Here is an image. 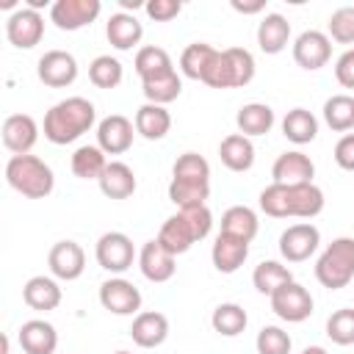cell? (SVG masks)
<instances>
[{
  "mask_svg": "<svg viewBox=\"0 0 354 354\" xmlns=\"http://www.w3.org/2000/svg\"><path fill=\"white\" fill-rule=\"evenodd\" d=\"M6 180L17 194L28 199H44L55 185L53 169L36 155H11L6 163Z\"/></svg>",
  "mask_w": 354,
  "mask_h": 354,
  "instance_id": "5b68a950",
  "label": "cell"
},
{
  "mask_svg": "<svg viewBox=\"0 0 354 354\" xmlns=\"http://www.w3.org/2000/svg\"><path fill=\"white\" fill-rule=\"evenodd\" d=\"M94 257H97L100 268H105L111 274H124L133 266V260H136V246H133V241L124 232L113 230V232L100 235Z\"/></svg>",
  "mask_w": 354,
  "mask_h": 354,
  "instance_id": "ba28073f",
  "label": "cell"
},
{
  "mask_svg": "<svg viewBox=\"0 0 354 354\" xmlns=\"http://www.w3.org/2000/svg\"><path fill=\"white\" fill-rule=\"evenodd\" d=\"M271 177H274V183H285V185L313 183V177H315V163L310 160V155H304V152H299V149H290V152H282V155L274 160Z\"/></svg>",
  "mask_w": 354,
  "mask_h": 354,
  "instance_id": "d6986e66",
  "label": "cell"
},
{
  "mask_svg": "<svg viewBox=\"0 0 354 354\" xmlns=\"http://www.w3.org/2000/svg\"><path fill=\"white\" fill-rule=\"evenodd\" d=\"M335 77L343 88H354V47H348L337 61H335Z\"/></svg>",
  "mask_w": 354,
  "mask_h": 354,
  "instance_id": "bcb514c9",
  "label": "cell"
},
{
  "mask_svg": "<svg viewBox=\"0 0 354 354\" xmlns=\"http://www.w3.org/2000/svg\"><path fill=\"white\" fill-rule=\"evenodd\" d=\"M130 337L141 348H158L169 337V318L163 313H158V310H144V313H138L133 318Z\"/></svg>",
  "mask_w": 354,
  "mask_h": 354,
  "instance_id": "44dd1931",
  "label": "cell"
},
{
  "mask_svg": "<svg viewBox=\"0 0 354 354\" xmlns=\"http://www.w3.org/2000/svg\"><path fill=\"white\" fill-rule=\"evenodd\" d=\"M144 11L155 22H169V19H174L183 11V3L180 0H147L144 3Z\"/></svg>",
  "mask_w": 354,
  "mask_h": 354,
  "instance_id": "f6af8a7d",
  "label": "cell"
},
{
  "mask_svg": "<svg viewBox=\"0 0 354 354\" xmlns=\"http://www.w3.org/2000/svg\"><path fill=\"white\" fill-rule=\"evenodd\" d=\"M124 77V69H122V61L113 58V55H97L91 64H88V80L97 86V88H116Z\"/></svg>",
  "mask_w": 354,
  "mask_h": 354,
  "instance_id": "ab89813d",
  "label": "cell"
},
{
  "mask_svg": "<svg viewBox=\"0 0 354 354\" xmlns=\"http://www.w3.org/2000/svg\"><path fill=\"white\" fill-rule=\"evenodd\" d=\"M235 124H238V130H241L246 138H252V136H266V133L274 127V111H271V105H266V102H246V105L238 108Z\"/></svg>",
  "mask_w": 354,
  "mask_h": 354,
  "instance_id": "f1b7e54d",
  "label": "cell"
},
{
  "mask_svg": "<svg viewBox=\"0 0 354 354\" xmlns=\"http://www.w3.org/2000/svg\"><path fill=\"white\" fill-rule=\"evenodd\" d=\"M324 191L315 183H271L260 191V210L271 218H313L324 210Z\"/></svg>",
  "mask_w": 354,
  "mask_h": 354,
  "instance_id": "6da1fadb",
  "label": "cell"
},
{
  "mask_svg": "<svg viewBox=\"0 0 354 354\" xmlns=\"http://www.w3.org/2000/svg\"><path fill=\"white\" fill-rule=\"evenodd\" d=\"M133 66H136V72H138L141 80H149V77H155V75H163V72L174 69L171 55H169L163 47H155V44L141 47V50L136 53Z\"/></svg>",
  "mask_w": 354,
  "mask_h": 354,
  "instance_id": "74e56055",
  "label": "cell"
},
{
  "mask_svg": "<svg viewBox=\"0 0 354 354\" xmlns=\"http://www.w3.org/2000/svg\"><path fill=\"white\" fill-rule=\"evenodd\" d=\"M97 122V108L86 97H66L44 113V138L50 144H72Z\"/></svg>",
  "mask_w": 354,
  "mask_h": 354,
  "instance_id": "7a4b0ae2",
  "label": "cell"
},
{
  "mask_svg": "<svg viewBox=\"0 0 354 354\" xmlns=\"http://www.w3.org/2000/svg\"><path fill=\"white\" fill-rule=\"evenodd\" d=\"M335 163L346 171H354V133H346L335 144Z\"/></svg>",
  "mask_w": 354,
  "mask_h": 354,
  "instance_id": "7dc6e473",
  "label": "cell"
},
{
  "mask_svg": "<svg viewBox=\"0 0 354 354\" xmlns=\"http://www.w3.org/2000/svg\"><path fill=\"white\" fill-rule=\"evenodd\" d=\"M6 36H8V41L17 50L36 47L41 41V36H44V17H41V11H33L28 6L11 11L8 19H6Z\"/></svg>",
  "mask_w": 354,
  "mask_h": 354,
  "instance_id": "9c48e42d",
  "label": "cell"
},
{
  "mask_svg": "<svg viewBox=\"0 0 354 354\" xmlns=\"http://www.w3.org/2000/svg\"><path fill=\"white\" fill-rule=\"evenodd\" d=\"M113 354H130V351H113Z\"/></svg>",
  "mask_w": 354,
  "mask_h": 354,
  "instance_id": "816d5d0a",
  "label": "cell"
},
{
  "mask_svg": "<svg viewBox=\"0 0 354 354\" xmlns=\"http://www.w3.org/2000/svg\"><path fill=\"white\" fill-rule=\"evenodd\" d=\"M136 133L144 136L147 141H160L166 138V133L171 130V113L166 111V105H155V102H144L136 111Z\"/></svg>",
  "mask_w": 354,
  "mask_h": 354,
  "instance_id": "484cf974",
  "label": "cell"
},
{
  "mask_svg": "<svg viewBox=\"0 0 354 354\" xmlns=\"http://www.w3.org/2000/svg\"><path fill=\"white\" fill-rule=\"evenodd\" d=\"M329 39L337 44H354V6H340L326 22Z\"/></svg>",
  "mask_w": 354,
  "mask_h": 354,
  "instance_id": "7bdbcfd3",
  "label": "cell"
},
{
  "mask_svg": "<svg viewBox=\"0 0 354 354\" xmlns=\"http://www.w3.org/2000/svg\"><path fill=\"white\" fill-rule=\"evenodd\" d=\"M268 301H271L274 315L288 321V324H301V321H307L313 315V296L299 282H288V285L277 288L268 296Z\"/></svg>",
  "mask_w": 354,
  "mask_h": 354,
  "instance_id": "52a82bcc",
  "label": "cell"
},
{
  "mask_svg": "<svg viewBox=\"0 0 354 354\" xmlns=\"http://www.w3.org/2000/svg\"><path fill=\"white\" fill-rule=\"evenodd\" d=\"M238 14H260L263 8H266V0H254V3H241V0H232L230 3Z\"/></svg>",
  "mask_w": 354,
  "mask_h": 354,
  "instance_id": "c3c4849f",
  "label": "cell"
},
{
  "mask_svg": "<svg viewBox=\"0 0 354 354\" xmlns=\"http://www.w3.org/2000/svg\"><path fill=\"white\" fill-rule=\"evenodd\" d=\"M329 58H332V39H329V33L310 28V30L296 36V41H293V61L301 69L315 72V69L326 66Z\"/></svg>",
  "mask_w": 354,
  "mask_h": 354,
  "instance_id": "4fadbf2b",
  "label": "cell"
},
{
  "mask_svg": "<svg viewBox=\"0 0 354 354\" xmlns=\"http://www.w3.org/2000/svg\"><path fill=\"white\" fill-rule=\"evenodd\" d=\"M22 301L30 307V310H39V313H50L61 304V288L53 277H30L22 288Z\"/></svg>",
  "mask_w": 354,
  "mask_h": 354,
  "instance_id": "cb8c5ba5",
  "label": "cell"
},
{
  "mask_svg": "<svg viewBox=\"0 0 354 354\" xmlns=\"http://www.w3.org/2000/svg\"><path fill=\"white\" fill-rule=\"evenodd\" d=\"M19 346L25 354H55L58 348V332L44 318H30L19 326Z\"/></svg>",
  "mask_w": 354,
  "mask_h": 354,
  "instance_id": "7402d4cb",
  "label": "cell"
},
{
  "mask_svg": "<svg viewBox=\"0 0 354 354\" xmlns=\"http://www.w3.org/2000/svg\"><path fill=\"white\" fill-rule=\"evenodd\" d=\"M213 230V213L207 205H199V207H185V210H177L174 216H169L158 232V241L163 249H169L174 257L188 252L196 241L207 238Z\"/></svg>",
  "mask_w": 354,
  "mask_h": 354,
  "instance_id": "3957f363",
  "label": "cell"
},
{
  "mask_svg": "<svg viewBox=\"0 0 354 354\" xmlns=\"http://www.w3.org/2000/svg\"><path fill=\"white\" fill-rule=\"evenodd\" d=\"M97 183H100V191L108 199H127V196H133V191L138 185L133 169L122 160H108V166H105V171Z\"/></svg>",
  "mask_w": 354,
  "mask_h": 354,
  "instance_id": "83f0119b",
  "label": "cell"
},
{
  "mask_svg": "<svg viewBox=\"0 0 354 354\" xmlns=\"http://www.w3.org/2000/svg\"><path fill=\"white\" fill-rule=\"evenodd\" d=\"M102 11L100 0H55L50 6V22L58 30H80L91 25Z\"/></svg>",
  "mask_w": 354,
  "mask_h": 354,
  "instance_id": "30bf717a",
  "label": "cell"
},
{
  "mask_svg": "<svg viewBox=\"0 0 354 354\" xmlns=\"http://www.w3.org/2000/svg\"><path fill=\"white\" fill-rule=\"evenodd\" d=\"M288 41H290V22L282 14H277V11L266 14L260 19V25H257V44H260V50L266 55H277V53H282L288 47Z\"/></svg>",
  "mask_w": 354,
  "mask_h": 354,
  "instance_id": "d4e9b609",
  "label": "cell"
},
{
  "mask_svg": "<svg viewBox=\"0 0 354 354\" xmlns=\"http://www.w3.org/2000/svg\"><path fill=\"white\" fill-rule=\"evenodd\" d=\"M210 196V183H194V180H174L169 183V199L177 205V210L199 207Z\"/></svg>",
  "mask_w": 354,
  "mask_h": 354,
  "instance_id": "d590c367",
  "label": "cell"
},
{
  "mask_svg": "<svg viewBox=\"0 0 354 354\" xmlns=\"http://www.w3.org/2000/svg\"><path fill=\"white\" fill-rule=\"evenodd\" d=\"M100 304L113 315H138L141 290L124 277H111L100 285Z\"/></svg>",
  "mask_w": 354,
  "mask_h": 354,
  "instance_id": "7c38bea8",
  "label": "cell"
},
{
  "mask_svg": "<svg viewBox=\"0 0 354 354\" xmlns=\"http://www.w3.org/2000/svg\"><path fill=\"white\" fill-rule=\"evenodd\" d=\"M326 337L335 346H351L354 343V307L335 310L326 318Z\"/></svg>",
  "mask_w": 354,
  "mask_h": 354,
  "instance_id": "b9f144b4",
  "label": "cell"
},
{
  "mask_svg": "<svg viewBox=\"0 0 354 354\" xmlns=\"http://www.w3.org/2000/svg\"><path fill=\"white\" fill-rule=\"evenodd\" d=\"M254 77V55L246 47L216 50L202 83L210 88H243Z\"/></svg>",
  "mask_w": 354,
  "mask_h": 354,
  "instance_id": "277c9868",
  "label": "cell"
},
{
  "mask_svg": "<svg viewBox=\"0 0 354 354\" xmlns=\"http://www.w3.org/2000/svg\"><path fill=\"white\" fill-rule=\"evenodd\" d=\"M133 136H136V124L122 113H111L97 124V147L105 155L127 152L133 147Z\"/></svg>",
  "mask_w": 354,
  "mask_h": 354,
  "instance_id": "9a60e30c",
  "label": "cell"
},
{
  "mask_svg": "<svg viewBox=\"0 0 354 354\" xmlns=\"http://www.w3.org/2000/svg\"><path fill=\"white\" fill-rule=\"evenodd\" d=\"M47 266L55 279L72 282L86 271V252L75 241H58L47 254Z\"/></svg>",
  "mask_w": 354,
  "mask_h": 354,
  "instance_id": "2e32d148",
  "label": "cell"
},
{
  "mask_svg": "<svg viewBox=\"0 0 354 354\" xmlns=\"http://www.w3.org/2000/svg\"><path fill=\"white\" fill-rule=\"evenodd\" d=\"M3 147L14 155H28L39 141V124L28 113H11L3 122Z\"/></svg>",
  "mask_w": 354,
  "mask_h": 354,
  "instance_id": "e0dca14e",
  "label": "cell"
},
{
  "mask_svg": "<svg viewBox=\"0 0 354 354\" xmlns=\"http://www.w3.org/2000/svg\"><path fill=\"white\" fill-rule=\"evenodd\" d=\"M36 75L44 86L50 88H64V86H72L75 77H77V61L72 53L66 50H47L39 64H36Z\"/></svg>",
  "mask_w": 354,
  "mask_h": 354,
  "instance_id": "5bb4252c",
  "label": "cell"
},
{
  "mask_svg": "<svg viewBox=\"0 0 354 354\" xmlns=\"http://www.w3.org/2000/svg\"><path fill=\"white\" fill-rule=\"evenodd\" d=\"M108 160L97 144H83L72 152V174L80 180H100Z\"/></svg>",
  "mask_w": 354,
  "mask_h": 354,
  "instance_id": "d6a6232c",
  "label": "cell"
},
{
  "mask_svg": "<svg viewBox=\"0 0 354 354\" xmlns=\"http://www.w3.org/2000/svg\"><path fill=\"white\" fill-rule=\"evenodd\" d=\"M301 354H329V351H326L324 346H307V348H304Z\"/></svg>",
  "mask_w": 354,
  "mask_h": 354,
  "instance_id": "f907efd6",
  "label": "cell"
},
{
  "mask_svg": "<svg viewBox=\"0 0 354 354\" xmlns=\"http://www.w3.org/2000/svg\"><path fill=\"white\" fill-rule=\"evenodd\" d=\"M246 257H249V241L218 232V238L210 249V260H213L218 274H235L246 263Z\"/></svg>",
  "mask_w": 354,
  "mask_h": 354,
  "instance_id": "ffe728a7",
  "label": "cell"
},
{
  "mask_svg": "<svg viewBox=\"0 0 354 354\" xmlns=\"http://www.w3.org/2000/svg\"><path fill=\"white\" fill-rule=\"evenodd\" d=\"M315 279L329 290H340L354 279V238H335L321 252L315 263Z\"/></svg>",
  "mask_w": 354,
  "mask_h": 354,
  "instance_id": "8992f818",
  "label": "cell"
},
{
  "mask_svg": "<svg viewBox=\"0 0 354 354\" xmlns=\"http://www.w3.org/2000/svg\"><path fill=\"white\" fill-rule=\"evenodd\" d=\"M282 136L293 144H310L318 136V119L307 108H290L282 119Z\"/></svg>",
  "mask_w": 354,
  "mask_h": 354,
  "instance_id": "1f68e13d",
  "label": "cell"
},
{
  "mask_svg": "<svg viewBox=\"0 0 354 354\" xmlns=\"http://www.w3.org/2000/svg\"><path fill=\"white\" fill-rule=\"evenodd\" d=\"M213 55H216V47H210L207 41H194L180 55V72L185 77H191V80H202L207 66H210V61H213Z\"/></svg>",
  "mask_w": 354,
  "mask_h": 354,
  "instance_id": "e575fe53",
  "label": "cell"
},
{
  "mask_svg": "<svg viewBox=\"0 0 354 354\" xmlns=\"http://www.w3.org/2000/svg\"><path fill=\"white\" fill-rule=\"evenodd\" d=\"M119 3H122L124 11H127V8H133V11H136V8H144V3H138V0H119Z\"/></svg>",
  "mask_w": 354,
  "mask_h": 354,
  "instance_id": "681fc988",
  "label": "cell"
},
{
  "mask_svg": "<svg viewBox=\"0 0 354 354\" xmlns=\"http://www.w3.org/2000/svg\"><path fill=\"white\" fill-rule=\"evenodd\" d=\"M257 230H260L257 213L246 205H232L221 213V232H227V235H235V238H243L252 243Z\"/></svg>",
  "mask_w": 354,
  "mask_h": 354,
  "instance_id": "f546056e",
  "label": "cell"
},
{
  "mask_svg": "<svg viewBox=\"0 0 354 354\" xmlns=\"http://www.w3.org/2000/svg\"><path fill=\"white\" fill-rule=\"evenodd\" d=\"M138 268L149 282H169L177 271V263H174V254L163 249L158 238H152L138 252Z\"/></svg>",
  "mask_w": 354,
  "mask_h": 354,
  "instance_id": "ac0fdd59",
  "label": "cell"
},
{
  "mask_svg": "<svg viewBox=\"0 0 354 354\" xmlns=\"http://www.w3.org/2000/svg\"><path fill=\"white\" fill-rule=\"evenodd\" d=\"M321 243V232L315 224L301 221V224H290L282 235H279V254L288 263H304L315 254Z\"/></svg>",
  "mask_w": 354,
  "mask_h": 354,
  "instance_id": "8fae6325",
  "label": "cell"
},
{
  "mask_svg": "<svg viewBox=\"0 0 354 354\" xmlns=\"http://www.w3.org/2000/svg\"><path fill=\"white\" fill-rule=\"evenodd\" d=\"M218 158L230 171H249L254 166V144L243 133H230L218 144Z\"/></svg>",
  "mask_w": 354,
  "mask_h": 354,
  "instance_id": "4316f807",
  "label": "cell"
},
{
  "mask_svg": "<svg viewBox=\"0 0 354 354\" xmlns=\"http://www.w3.org/2000/svg\"><path fill=\"white\" fill-rule=\"evenodd\" d=\"M254 346H257V354H290L293 340L282 326H263L257 332Z\"/></svg>",
  "mask_w": 354,
  "mask_h": 354,
  "instance_id": "ee69618b",
  "label": "cell"
},
{
  "mask_svg": "<svg viewBox=\"0 0 354 354\" xmlns=\"http://www.w3.org/2000/svg\"><path fill=\"white\" fill-rule=\"evenodd\" d=\"M174 180H194V183H210V163L199 152H183L171 166Z\"/></svg>",
  "mask_w": 354,
  "mask_h": 354,
  "instance_id": "60d3db41",
  "label": "cell"
},
{
  "mask_svg": "<svg viewBox=\"0 0 354 354\" xmlns=\"http://www.w3.org/2000/svg\"><path fill=\"white\" fill-rule=\"evenodd\" d=\"M252 282H254V288H257L263 296H271L277 288L293 282V274H290V268L282 266L279 260H263V263L254 268Z\"/></svg>",
  "mask_w": 354,
  "mask_h": 354,
  "instance_id": "8d00e7d4",
  "label": "cell"
},
{
  "mask_svg": "<svg viewBox=\"0 0 354 354\" xmlns=\"http://www.w3.org/2000/svg\"><path fill=\"white\" fill-rule=\"evenodd\" d=\"M246 324H249V315H246V310H243L241 304H235V301L218 304V307L213 310V315H210V326H213L218 335H224V337L241 335V332L246 329Z\"/></svg>",
  "mask_w": 354,
  "mask_h": 354,
  "instance_id": "836d02e7",
  "label": "cell"
},
{
  "mask_svg": "<svg viewBox=\"0 0 354 354\" xmlns=\"http://www.w3.org/2000/svg\"><path fill=\"white\" fill-rule=\"evenodd\" d=\"M324 122L335 133H346L354 127V97L348 94H332L324 102Z\"/></svg>",
  "mask_w": 354,
  "mask_h": 354,
  "instance_id": "f35d334b",
  "label": "cell"
},
{
  "mask_svg": "<svg viewBox=\"0 0 354 354\" xmlns=\"http://www.w3.org/2000/svg\"><path fill=\"white\" fill-rule=\"evenodd\" d=\"M105 36H108L111 47H116V50H133L141 41V36H144V25L136 19V14L116 11L105 22Z\"/></svg>",
  "mask_w": 354,
  "mask_h": 354,
  "instance_id": "603a6c76",
  "label": "cell"
},
{
  "mask_svg": "<svg viewBox=\"0 0 354 354\" xmlns=\"http://www.w3.org/2000/svg\"><path fill=\"white\" fill-rule=\"evenodd\" d=\"M141 91L147 97V102H155V105H169L180 97L183 91V80L177 75V69H169L163 75H155L149 80H141Z\"/></svg>",
  "mask_w": 354,
  "mask_h": 354,
  "instance_id": "4dcf8cb0",
  "label": "cell"
}]
</instances>
